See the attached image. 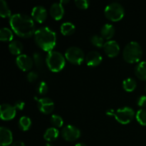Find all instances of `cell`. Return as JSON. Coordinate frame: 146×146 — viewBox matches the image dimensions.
<instances>
[{
  "label": "cell",
  "instance_id": "cell-1",
  "mask_svg": "<svg viewBox=\"0 0 146 146\" xmlns=\"http://www.w3.org/2000/svg\"><path fill=\"white\" fill-rule=\"evenodd\" d=\"M9 23L15 34L23 38L31 37L36 31L34 19L27 14H13L10 17Z\"/></svg>",
  "mask_w": 146,
  "mask_h": 146
},
{
  "label": "cell",
  "instance_id": "cell-2",
  "mask_svg": "<svg viewBox=\"0 0 146 146\" xmlns=\"http://www.w3.org/2000/svg\"><path fill=\"white\" fill-rule=\"evenodd\" d=\"M34 40L38 47L44 51L50 52L56 44V34L55 31L48 27H43L36 30Z\"/></svg>",
  "mask_w": 146,
  "mask_h": 146
},
{
  "label": "cell",
  "instance_id": "cell-3",
  "mask_svg": "<svg viewBox=\"0 0 146 146\" xmlns=\"http://www.w3.org/2000/svg\"><path fill=\"white\" fill-rule=\"evenodd\" d=\"M142 56V47L137 41H131L128 43L123 51L124 60L129 64L138 62L141 60Z\"/></svg>",
  "mask_w": 146,
  "mask_h": 146
},
{
  "label": "cell",
  "instance_id": "cell-4",
  "mask_svg": "<svg viewBox=\"0 0 146 146\" xmlns=\"http://www.w3.org/2000/svg\"><path fill=\"white\" fill-rule=\"evenodd\" d=\"M46 63L48 68L53 72H58L65 66L66 59L59 51H51L47 54Z\"/></svg>",
  "mask_w": 146,
  "mask_h": 146
},
{
  "label": "cell",
  "instance_id": "cell-5",
  "mask_svg": "<svg viewBox=\"0 0 146 146\" xmlns=\"http://www.w3.org/2000/svg\"><path fill=\"white\" fill-rule=\"evenodd\" d=\"M108 115H112L118 122L121 124H128L134 118L135 113L132 108L128 106L118 108L116 111L111 109L107 111Z\"/></svg>",
  "mask_w": 146,
  "mask_h": 146
},
{
  "label": "cell",
  "instance_id": "cell-6",
  "mask_svg": "<svg viewBox=\"0 0 146 146\" xmlns=\"http://www.w3.org/2000/svg\"><path fill=\"white\" fill-rule=\"evenodd\" d=\"M125 10L118 2H112L108 4L104 9V14L107 19L112 21H118L124 17Z\"/></svg>",
  "mask_w": 146,
  "mask_h": 146
},
{
  "label": "cell",
  "instance_id": "cell-7",
  "mask_svg": "<svg viewBox=\"0 0 146 146\" xmlns=\"http://www.w3.org/2000/svg\"><path fill=\"white\" fill-rule=\"evenodd\" d=\"M65 58L70 63L75 65H80L85 58V54L83 50L78 46H70L66 50Z\"/></svg>",
  "mask_w": 146,
  "mask_h": 146
},
{
  "label": "cell",
  "instance_id": "cell-8",
  "mask_svg": "<svg viewBox=\"0 0 146 146\" xmlns=\"http://www.w3.org/2000/svg\"><path fill=\"white\" fill-rule=\"evenodd\" d=\"M61 135L66 141H74L81 136V131L74 125H67L63 128Z\"/></svg>",
  "mask_w": 146,
  "mask_h": 146
},
{
  "label": "cell",
  "instance_id": "cell-9",
  "mask_svg": "<svg viewBox=\"0 0 146 146\" xmlns=\"http://www.w3.org/2000/svg\"><path fill=\"white\" fill-rule=\"evenodd\" d=\"M16 63L19 68L24 71H27L33 66L32 58L27 54H20L16 58Z\"/></svg>",
  "mask_w": 146,
  "mask_h": 146
},
{
  "label": "cell",
  "instance_id": "cell-10",
  "mask_svg": "<svg viewBox=\"0 0 146 146\" xmlns=\"http://www.w3.org/2000/svg\"><path fill=\"white\" fill-rule=\"evenodd\" d=\"M1 118L4 121H9L15 117L17 109L14 106L9 104H3L0 106Z\"/></svg>",
  "mask_w": 146,
  "mask_h": 146
},
{
  "label": "cell",
  "instance_id": "cell-11",
  "mask_svg": "<svg viewBox=\"0 0 146 146\" xmlns=\"http://www.w3.org/2000/svg\"><path fill=\"white\" fill-rule=\"evenodd\" d=\"M38 108L41 113L44 114H49L54 111V103L51 98L44 97L39 98L37 103Z\"/></svg>",
  "mask_w": 146,
  "mask_h": 146
},
{
  "label": "cell",
  "instance_id": "cell-12",
  "mask_svg": "<svg viewBox=\"0 0 146 146\" xmlns=\"http://www.w3.org/2000/svg\"><path fill=\"white\" fill-rule=\"evenodd\" d=\"M104 50L106 55L111 58H113L118 56L120 51V46L117 41L114 40H109L105 42Z\"/></svg>",
  "mask_w": 146,
  "mask_h": 146
},
{
  "label": "cell",
  "instance_id": "cell-13",
  "mask_svg": "<svg viewBox=\"0 0 146 146\" xmlns=\"http://www.w3.org/2000/svg\"><path fill=\"white\" fill-rule=\"evenodd\" d=\"M32 19L38 23H42L46 19L47 11L46 9L43 6H36L31 11Z\"/></svg>",
  "mask_w": 146,
  "mask_h": 146
},
{
  "label": "cell",
  "instance_id": "cell-14",
  "mask_svg": "<svg viewBox=\"0 0 146 146\" xmlns=\"http://www.w3.org/2000/svg\"><path fill=\"white\" fill-rule=\"evenodd\" d=\"M103 57L99 52L96 51H90L86 56V62L89 66H97L101 63Z\"/></svg>",
  "mask_w": 146,
  "mask_h": 146
},
{
  "label": "cell",
  "instance_id": "cell-15",
  "mask_svg": "<svg viewBox=\"0 0 146 146\" xmlns=\"http://www.w3.org/2000/svg\"><path fill=\"white\" fill-rule=\"evenodd\" d=\"M13 141V135L11 131L6 127L0 128V145L1 146H8Z\"/></svg>",
  "mask_w": 146,
  "mask_h": 146
},
{
  "label": "cell",
  "instance_id": "cell-16",
  "mask_svg": "<svg viewBox=\"0 0 146 146\" xmlns=\"http://www.w3.org/2000/svg\"><path fill=\"white\" fill-rule=\"evenodd\" d=\"M50 14L56 20H60L64 14V5L60 2H55L51 4L50 7Z\"/></svg>",
  "mask_w": 146,
  "mask_h": 146
},
{
  "label": "cell",
  "instance_id": "cell-17",
  "mask_svg": "<svg viewBox=\"0 0 146 146\" xmlns=\"http://www.w3.org/2000/svg\"><path fill=\"white\" fill-rule=\"evenodd\" d=\"M115 34V27L111 24H106L101 29V36L104 38L109 40L112 38Z\"/></svg>",
  "mask_w": 146,
  "mask_h": 146
},
{
  "label": "cell",
  "instance_id": "cell-18",
  "mask_svg": "<svg viewBox=\"0 0 146 146\" xmlns=\"http://www.w3.org/2000/svg\"><path fill=\"white\" fill-rule=\"evenodd\" d=\"M59 131L55 127H50L46 130L44 134V138L48 142H52L58 138Z\"/></svg>",
  "mask_w": 146,
  "mask_h": 146
},
{
  "label": "cell",
  "instance_id": "cell-19",
  "mask_svg": "<svg viewBox=\"0 0 146 146\" xmlns=\"http://www.w3.org/2000/svg\"><path fill=\"white\" fill-rule=\"evenodd\" d=\"M135 74L139 79L146 81V61L138 63L135 68Z\"/></svg>",
  "mask_w": 146,
  "mask_h": 146
},
{
  "label": "cell",
  "instance_id": "cell-20",
  "mask_svg": "<svg viewBox=\"0 0 146 146\" xmlns=\"http://www.w3.org/2000/svg\"><path fill=\"white\" fill-rule=\"evenodd\" d=\"M9 49L10 52L14 55H19L21 54L23 50L22 43L18 40H14L10 42L9 45Z\"/></svg>",
  "mask_w": 146,
  "mask_h": 146
},
{
  "label": "cell",
  "instance_id": "cell-21",
  "mask_svg": "<svg viewBox=\"0 0 146 146\" xmlns=\"http://www.w3.org/2000/svg\"><path fill=\"white\" fill-rule=\"evenodd\" d=\"M137 86V83L134 78H128L123 81V87L124 90L128 92H132L135 89Z\"/></svg>",
  "mask_w": 146,
  "mask_h": 146
},
{
  "label": "cell",
  "instance_id": "cell-22",
  "mask_svg": "<svg viewBox=\"0 0 146 146\" xmlns=\"http://www.w3.org/2000/svg\"><path fill=\"white\" fill-rule=\"evenodd\" d=\"M13 32L9 28H1L0 30V40L1 41H12Z\"/></svg>",
  "mask_w": 146,
  "mask_h": 146
},
{
  "label": "cell",
  "instance_id": "cell-23",
  "mask_svg": "<svg viewBox=\"0 0 146 146\" xmlns=\"http://www.w3.org/2000/svg\"><path fill=\"white\" fill-rule=\"evenodd\" d=\"M75 26L71 22H64L61 25V32L64 35H71L75 31Z\"/></svg>",
  "mask_w": 146,
  "mask_h": 146
},
{
  "label": "cell",
  "instance_id": "cell-24",
  "mask_svg": "<svg viewBox=\"0 0 146 146\" xmlns=\"http://www.w3.org/2000/svg\"><path fill=\"white\" fill-rule=\"evenodd\" d=\"M19 128L23 131H26L30 128L31 125V121L29 117L22 116L19 120Z\"/></svg>",
  "mask_w": 146,
  "mask_h": 146
},
{
  "label": "cell",
  "instance_id": "cell-25",
  "mask_svg": "<svg viewBox=\"0 0 146 146\" xmlns=\"http://www.w3.org/2000/svg\"><path fill=\"white\" fill-rule=\"evenodd\" d=\"M0 16L2 18L11 17V10H10L7 1H5L4 0L0 1Z\"/></svg>",
  "mask_w": 146,
  "mask_h": 146
},
{
  "label": "cell",
  "instance_id": "cell-26",
  "mask_svg": "<svg viewBox=\"0 0 146 146\" xmlns=\"http://www.w3.org/2000/svg\"><path fill=\"white\" fill-rule=\"evenodd\" d=\"M135 118L141 125L146 126V109L141 108L138 110L135 114Z\"/></svg>",
  "mask_w": 146,
  "mask_h": 146
},
{
  "label": "cell",
  "instance_id": "cell-27",
  "mask_svg": "<svg viewBox=\"0 0 146 146\" xmlns=\"http://www.w3.org/2000/svg\"><path fill=\"white\" fill-rule=\"evenodd\" d=\"M91 42L92 43L93 45L98 47V48H101V47L104 48V46L105 44V43H104V38L102 36H101L97 35V34L93 35L91 36Z\"/></svg>",
  "mask_w": 146,
  "mask_h": 146
},
{
  "label": "cell",
  "instance_id": "cell-28",
  "mask_svg": "<svg viewBox=\"0 0 146 146\" xmlns=\"http://www.w3.org/2000/svg\"><path fill=\"white\" fill-rule=\"evenodd\" d=\"M51 123L55 127H58L60 128L64 124V120H63L62 117L60 116L59 115L57 114H54L51 115Z\"/></svg>",
  "mask_w": 146,
  "mask_h": 146
},
{
  "label": "cell",
  "instance_id": "cell-29",
  "mask_svg": "<svg viewBox=\"0 0 146 146\" xmlns=\"http://www.w3.org/2000/svg\"><path fill=\"white\" fill-rule=\"evenodd\" d=\"M33 57H34V61L35 63V65L36 66L37 68H42L43 65H44V61H43L41 54H39L38 52H35L33 54Z\"/></svg>",
  "mask_w": 146,
  "mask_h": 146
},
{
  "label": "cell",
  "instance_id": "cell-30",
  "mask_svg": "<svg viewBox=\"0 0 146 146\" xmlns=\"http://www.w3.org/2000/svg\"><path fill=\"white\" fill-rule=\"evenodd\" d=\"M48 86H47V84L44 81H41L38 84L36 87L37 92L38 93V94L40 95H45L46 94L48 91Z\"/></svg>",
  "mask_w": 146,
  "mask_h": 146
},
{
  "label": "cell",
  "instance_id": "cell-31",
  "mask_svg": "<svg viewBox=\"0 0 146 146\" xmlns=\"http://www.w3.org/2000/svg\"><path fill=\"white\" fill-rule=\"evenodd\" d=\"M89 1L88 0H76L75 4L78 8L81 9H86L89 7Z\"/></svg>",
  "mask_w": 146,
  "mask_h": 146
},
{
  "label": "cell",
  "instance_id": "cell-32",
  "mask_svg": "<svg viewBox=\"0 0 146 146\" xmlns=\"http://www.w3.org/2000/svg\"><path fill=\"white\" fill-rule=\"evenodd\" d=\"M38 77V75L36 71H31V72L29 73L27 76V80H28L29 82H34L36 80H37Z\"/></svg>",
  "mask_w": 146,
  "mask_h": 146
},
{
  "label": "cell",
  "instance_id": "cell-33",
  "mask_svg": "<svg viewBox=\"0 0 146 146\" xmlns=\"http://www.w3.org/2000/svg\"><path fill=\"white\" fill-rule=\"evenodd\" d=\"M137 104L138 106L143 108L146 106V96H141L137 99Z\"/></svg>",
  "mask_w": 146,
  "mask_h": 146
},
{
  "label": "cell",
  "instance_id": "cell-34",
  "mask_svg": "<svg viewBox=\"0 0 146 146\" xmlns=\"http://www.w3.org/2000/svg\"><path fill=\"white\" fill-rule=\"evenodd\" d=\"M25 106V103L22 101H17L14 104V107L17 110H23Z\"/></svg>",
  "mask_w": 146,
  "mask_h": 146
},
{
  "label": "cell",
  "instance_id": "cell-35",
  "mask_svg": "<svg viewBox=\"0 0 146 146\" xmlns=\"http://www.w3.org/2000/svg\"><path fill=\"white\" fill-rule=\"evenodd\" d=\"M11 146H25V144H24V143L22 142V141H19L13 143Z\"/></svg>",
  "mask_w": 146,
  "mask_h": 146
},
{
  "label": "cell",
  "instance_id": "cell-36",
  "mask_svg": "<svg viewBox=\"0 0 146 146\" xmlns=\"http://www.w3.org/2000/svg\"><path fill=\"white\" fill-rule=\"evenodd\" d=\"M75 146H87L86 144L83 143H78L76 144Z\"/></svg>",
  "mask_w": 146,
  "mask_h": 146
},
{
  "label": "cell",
  "instance_id": "cell-37",
  "mask_svg": "<svg viewBox=\"0 0 146 146\" xmlns=\"http://www.w3.org/2000/svg\"><path fill=\"white\" fill-rule=\"evenodd\" d=\"M68 2H69V1H68V0H67V1H64V0H63V1H60V3H61V4H63V5H64V4H66V3Z\"/></svg>",
  "mask_w": 146,
  "mask_h": 146
},
{
  "label": "cell",
  "instance_id": "cell-38",
  "mask_svg": "<svg viewBox=\"0 0 146 146\" xmlns=\"http://www.w3.org/2000/svg\"><path fill=\"white\" fill-rule=\"evenodd\" d=\"M44 146H53V145H51V144L49 143H47L46 144V145Z\"/></svg>",
  "mask_w": 146,
  "mask_h": 146
},
{
  "label": "cell",
  "instance_id": "cell-39",
  "mask_svg": "<svg viewBox=\"0 0 146 146\" xmlns=\"http://www.w3.org/2000/svg\"><path fill=\"white\" fill-rule=\"evenodd\" d=\"M145 91H146V85H145Z\"/></svg>",
  "mask_w": 146,
  "mask_h": 146
}]
</instances>
